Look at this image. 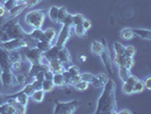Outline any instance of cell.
Wrapping results in <instances>:
<instances>
[{"instance_id":"cell-1","label":"cell","mask_w":151,"mask_h":114,"mask_svg":"<svg viewBox=\"0 0 151 114\" xmlns=\"http://www.w3.org/2000/svg\"><path fill=\"white\" fill-rule=\"evenodd\" d=\"M101 89H102V92L99 96L94 113L116 114L117 103H116V84H115V81L113 79H108L106 84Z\"/></svg>"},{"instance_id":"cell-2","label":"cell","mask_w":151,"mask_h":114,"mask_svg":"<svg viewBox=\"0 0 151 114\" xmlns=\"http://www.w3.org/2000/svg\"><path fill=\"white\" fill-rule=\"evenodd\" d=\"M45 10H42V9H32L31 12H29L25 15L24 21L31 28L39 29V28H42V25L45 23Z\"/></svg>"},{"instance_id":"cell-3","label":"cell","mask_w":151,"mask_h":114,"mask_svg":"<svg viewBox=\"0 0 151 114\" xmlns=\"http://www.w3.org/2000/svg\"><path fill=\"white\" fill-rule=\"evenodd\" d=\"M81 106L78 99H73L69 102H56L53 113L55 114H73Z\"/></svg>"},{"instance_id":"cell-4","label":"cell","mask_w":151,"mask_h":114,"mask_svg":"<svg viewBox=\"0 0 151 114\" xmlns=\"http://www.w3.org/2000/svg\"><path fill=\"white\" fill-rule=\"evenodd\" d=\"M23 50H24V53H22V50H21V53L23 55V58L24 60H26V61L31 63V64H37V63H40V60H41V57H42V55L43 53L42 52H40L37 47H33V48H22Z\"/></svg>"},{"instance_id":"cell-5","label":"cell","mask_w":151,"mask_h":114,"mask_svg":"<svg viewBox=\"0 0 151 114\" xmlns=\"http://www.w3.org/2000/svg\"><path fill=\"white\" fill-rule=\"evenodd\" d=\"M70 32H72V26L69 25H66V24H63L61 26V30L59 31V33L57 34L56 37V40H55V45L57 47H65L67 41L70 38Z\"/></svg>"},{"instance_id":"cell-6","label":"cell","mask_w":151,"mask_h":114,"mask_svg":"<svg viewBox=\"0 0 151 114\" xmlns=\"http://www.w3.org/2000/svg\"><path fill=\"white\" fill-rule=\"evenodd\" d=\"M0 80L2 86L6 88H14L16 86H18L16 76L12 72V70H2L0 72Z\"/></svg>"},{"instance_id":"cell-7","label":"cell","mask_w":151,"mask_h":114,"mask_svg":"<svg viewBox=\"0 0 151 114\" xmlns=\"http://www.w3.org/2000/svg\"><path fill=\"white\" fill-rule=\"evenodd\" d=\"M0 47L9 53V52H13V50H18L21 48H24L25 42H24L23 39H9L8 41L0 42Z\"/></svg>"},{"instance_id":"cell-8","label":"cell","mask_w":151,"mask_h":114,"mask_svg":"<svg viewBox=\"0 0 151 114\" xmlns=\"http://www.w3.org/2000/svg\"><path fill=\"white\" fill-rule=\"evenodd\" d=\"M104 50L102 53L100 54V57H101V61L104 63L105 68L108 71L109 74H113V60L110 57V53H109V48H108V45H107V41L105 42L104 41Z\"/></svg>"},{"instance_id":"cell-9","label":"cell","mask_w":151,"mask_h":114,"mask_svg":"<svg viewBox=\"0 0 151 114\" xmlns=\"http://www.w3.org/2000/svg\"><path fill=\"white\" fill-rule=\"evenodd\" d=\"M57 60H59L60 63L65 66V68H67L69 65H72V56L69 54V50L65 47H61L58 49V54H57Z\"/></svg>"},{"instance_id":"cell-10","label":"cell","mask_w":151,"mask_h":114,"mask_svg":"<svg viewBox=\"0 0 151 114\" xmlns=\"http://www.w3.org/2000/svg\"><path fill=\"white\" fill-rule=\"evenodd\" d=\"M108 79L109 78H108V76H107L106 73H99L97 76H94V78H93V80H92V82L90 84H92L97 89H100V88H102L106 84Z\"/></svg>"},{"instance_id":"cell-11","label":"cell","mask_w":151,"mask_h":114,"mask_svg":"<svg viewBox=\"0 0 151 114\" xmlns=\"http://www.w3.org/2000/svg\"><path fill=\"white\" fill-rule=\"evenodd\" d=\"M2 70H10V62L8 52L0 47V71Z\"/></svg>"},{"instance_id":"cell-12","label":"cell","mask_w":151,"mask_h":114,"mask_svg":"<svg viewBox=\"0 0 151 114\" xmlns=\"http://www.w3.org/2000/svg\"><path fill=\"white\" fill-rule=\"evenodd\" d=\"M49 70L52 71L53 73H63L64 70H65V66L60 63L59 60H51L49 61Z\"/></svg>"},{"instance_id":"cell-13","label":"cell","mask_w":151,"mask_h":114,"mask_svg":"<svg viewBox=\"0 0 151 114\" xmlns=\"http://www.w3.org/2000/svg\"><path fill=\"white\" fill-rule=\"evenodd\" d=\"M134 36H137L144 40H151V31L148 29H132Z\"/></svg>"},{"instance_id":"cell-14","label":"cell","mask_w":151,"mask_h":114,"mask_svg":"<svg viewBox=\"0 0 151 114\" xmlns=\"http://www.w3.org/2000/svg\"><path fill=\"white\" fill-rule=\"evenodd\" d=\"M43 33H45V40H47L48 42L52 44L53 41L56 40L57 32H56V30H55L53 28H48V29H45V30L43 31Z\"/></svg>"},{"instance_id":"cell-15","label":"cell","mask_w":151,"mask_h":114,"mask_svg":"<svg viewBox=\"0 0 151 114\" xmlns=\"http://www.w3.org/2000/svg\"><path fill=\"white\" fill-rule=\"evenodd\" d=\"M104 47H105L104 44H101L100 41L94 40L91 44V52L94 54V55H97V56H100V54L102 53V50H104Z\"/></svg>"},{"instance_id":"cell-16","label":"cell","mask_w":151,"mask_h":114,"mask_svg":"<svg viewBox=\"0 0 151 114\" xmlns=\"http://www.w3.org/2000/svg\"><path fill=\"white\" fill-rule=\"evenodd\" d=\"M45 91H43L40 88V89H35V90L33 91V94L31 95L30 98L33 99L35 103H41L45 99Z\"/></svg>"},{"instance_id":"cell-17","label":"cell","mask_w":151,"mask_h":114,"mask_svg":"<svg viewBox=\"0 0 151 114\" xmlns=\"http://www.w3.org/2000/svg\"><path fill=\"white\" fill-rule=\"evenodd\" d=\"M58 49H59V47H57L56 45H52L49 50H47L45 53H43V55H45L49 61L56 60V58H57V54H58Z\"/></svg>"},{"instance_id":"cell-18","label":"cell","mask_w":151,"mask_h":114,"mask_svg":"<svg viewBox=\"0 0 151 114\" xmlns=\"http://www.w3.org/2000/svg\"><path fill=\"white\" fill-rule=\"evenodd\" d=\"M9 56V62L10 63H15V62H19L23 60V55L21 53V50H13V52H9L8 53Z\"/></svg>"},{"instance_id":"cell-19","label":"cell","mask_w":151,"mask_h":114,"mask_svg":"<svg viewBox=\"0 0 151 114\" xmlns=\"http://www.w3.org/2000/svg\"><path fill=\"white\" fill-rule=\"evenodd\" d=\"M58 9H59L58 6H52L48 10V16H49L50 21L56 23V24H57V21H58Z\"/></svg>"},{"instance_id":"cell-20","label":"cell","mask_w":151,"mask_h":114,"mask_svg":"<svg viewBox=\"0 0 151 114\" xmlns=\"http://www.w3.org/2000/svg\"><path fill=\"white\" fill-rule=\"evenodd\" d=\"M52 82L55 87H65V80H64L63 73H53Z\"/></svg>"},{"instance_id":"cell-21","label":"cell","mask_w":151,"mask_h":114,"mask_svg":"<svg viewBox=\"0 0 151 114\" xmlns=\"http://www.w3.org/2000/svg\"><path fill=\"white\" fill-rule=\"evenodd\" d=\"M30 36L33 39H35L37 41L45 40V33H43V31L41 30V28H39V29H33V30L30 32Z\"/></svg>"},{"instance_id":"cell-22","label":"cell","mask_w":151,"mask_h":114,"mask_svg":"<svg viewBox=\"0 0 151 114\" xmlns=\"http://www.w3.org/2000/svg\"><path fill=\"white\" fill-rule=\"evenodd\" d=\"M119 36H121V38L124 39V40H132V39L134 38V33H133L132 29H129V28L122 29L121 32H119Z\"/></svg>"},{"instance_id":"cell-23","label":"cell","mask_w":151,"mask_h":114,"mask_svg":"<svg viewBox=\"0 0 151 114\" xmlns=\"http://www.w3.org/2000/svg\"><path fill=\"white\" fill-rule=\"evenodd\" d=\"M51 46L52 44H50V42H48L47 40H41V41H38L37 42V48H38L40 52H42V53H45L47 50H49L50 48H51Z\"/></svg>"},{"instance_id":"cell-24","label":"cell","mask_w":151,"mask_h":114,"mask_svg":"<svg viewBox=\"0 0 151 114\" xmlns=\"http://www.w3.org/2000/svg\"><path fill=\"white\" fill-rule=\"evenodd\" d=\"M56 87H55V84H53L52 80H45L43 79L42 80V82H41V89L45 92H48V91H52Z\"/></svg>"},{"instance_id":"cell-25","label":"cell","mask_w":151,"mask_h":114,"mask_svg":"<svg viewBox=\"0 0 151 114\" xmlns=\"http://www.w3.org/2000/svg\"><path fill=\"white\" fill-rule=\"evenodd\" d=\"M67 14H68L67 8L65 7V6H61V7H59V9H58V21H57V24H60V25H63L64 20H65V17H66V15H67Z\"/></svg>"},{"instance_id":"cell-26","label":"cell","mask_w":151,"mask_h":114,"mask_svg":"<svg viewBox=\"0 0 151 114\" xmlns=\"http://www.w3.org/2000/svg\"><path fill=\"white\" fill-rule=\"evenodd\" d=\"M118 74H119V78H121L122 80L125 81L132 73H131V70L129 68H124V66H119L118 68Z\"/></svg>"},{"instance_id":"cell-27","label":"cell","mask_w":151,"mask_h":114,"mask_svg":"<svg viewBox=\"0 0 151 114\" xmlns=\"http://www.w3.org/2000/svg\"><path fill=\"white\" fill-rule=\"evenodd\" d=\"M114 52H115V55H124V52H125V46L116 41L114 42Z\"/></svg>"},{"instance_id":"cell-28","label":"cell","mask_w":151,"mask_h":114,"mask_svg":"<svg viewBox=\"0 0 151 114\" xmlns=\"http://www.w3.org/2000/svg\"><path fill=\"white\" fill-rule=\"evenodd\" d=\"M145 88H144V84L142 80H137L135 84H133V94H137V92H142Z\"/></svg>"},{"instance_id":"cell-29","label":"cell","mask_w":151,"mask_h":114,"mask_svg":"<svg viewBox=\"0 0 151 114\" xmlns=\"http://www.w3.org/2000/svg\"><path fill=\"white\" fill-rule=\"evenodd\" d=\"M89 86H90L89 82H86V81H84V80H81V81H78V82L74 86V89H76V90H78V91H84L89 88Z\"/></svg>"},{"instance_id":"cell-30","label":"cell","mask_w":151,"mask_h":114,"mask_svg":"<svg viewBox=\"0 0 151 114\" xmlns=\"http://www.w3.org/2000/svg\"><path fill=\"white\" fill-rule=\"evenodd\" d=\"M35 90V88H34V86L32 82H29V84H26L25 86H23V89L22 91L24 94H26L29 97H31V95L33 94V91Z\"/></svg>"},{"instance_id":"cell-31","label":"cell","mask_w":151,"mask_h":114,"mask_svg":"<svg viewBox=\"0 0 151 114\" xmlns=\"http://www.w3.org/2000/svg\"><path fill=\"white\" fill-rule=\"evenodd\" d=\"M17 4H18V0H6L2 4V7L6 9V12H9L10 9H13L15 7Z\"/></svg>"},{"instance_id":"cell-32","label":"cell","mask_w":151,"mask_h":114,"mask_svg":"<svg viewBox=\"0 0 151 114\" xmlns=\"http://www.w3.org/2000/svg\"><path fill=\"white\" fill-rule=\"evenodd\" d=\"M135 53H136L135 47H133L132 45L126 46L125 47V52H124V56L125 57H134Z\"/></svg>"},{"instance_id":"cell-33","label":"cell","mask_w":151,"mask_h":114,"mask_svg":"<svg viewBox=\"0 0 151 114\" xmlns=\"http://www.w3.org/2000/svg\"><path fill=\"white\" fill-rule=\"evenodd\" d=\"M66 71H67L68 73L70 74L72 76H77V74H80L81 72H80V68L78 66H76V65H74V64H72V65H69L67 68H65Z\"/></svg>"},{"instance_id":"cell-34","label":"cell","mask_w":151,"mask_h":114,"mask_svg":"<svg viewBox=\"0 0 151 114\" xmlns=\"http://www.w3.org/2000/svg\"><path fill=\"white\" fill-rule=\"evenodd\" d=\"M84 15L82 14H75V15H73V26H75V25H81L84 21Z\"/></svg>"},{"instance_id":"cell-35","label":"cell","mask_w":151,"mask_h":114,"mask_svg":"<svg viewBox=\"0 0 151 114\" xmlns=\"http://www.w3.org/2000/svg\"><path fill=\"white\" fill-rule=\"evenodd\" d=\"M73 28H74V30H75V33L77 37H81V38H84V37H85L86 31L84 30L82 24H81V25H75V26H73Z\"/></svg>"},{"instance_id":"cell-36","label":"cell","mask_w":151,"mask_h":114,"mask_svg":"<svg viewBox=\"0 0 151 114\" xmlns=\"http://www.w3.org/2000/svg\"><path fill=\"white\" fill-rule=\"evenodd\" d=\"M124 60H125V56H124V55H115L113 64H115V65L118 66V68H119V66H123Z\"/></svg>"},{"instance_id":"cell-37","label":"cell","mask_w":151,"mask_h":114,"mask_svg":"<svg viewBox=\"0 0 151 114\" xmlns=\"http://www.w3.org/2000/svg\"><path fill=\"white\" fill-rule=\"evenodd\" d=\"M122 90L125 95H132L133 94V86H131L127 82H124L123 87H122Z\"/></svg>"},{"instance_id":"cell-38","label":"cell","mask_w":151,"mask_h":114,"mask_svg":"<svg viewBox=\"0 0 151 114\" xmlns=\"http://www.w3.org/2000/svg\"><path fill=\"white\" fill-rule=\"evenodd\" d=\"M93 78H94V74H92V73H90V72H84V73H81V79L84 80V81H86V82H89V84L92 82Z\"/></svg>"},{"instance_id":"cell-39","label":"cell","mask_w":151,"mask_h":114,"mask_svg":"<svg viewBox=\"0 0 151 114\" xmlns=\"http://www.w3.org/2000/svg\"><path fill=\"white\" fill-rule=\"evenodd\" d=\"M133 65H134V57H125L123 66L131 70V68H133Z\"/></svg>"},{"instance_id":"cell-40","label":"cell","mask_w":151,"mask_h":114,"mask_svg":"<svg viewBox=\"0 0 151 114\" xmlns=\"http://www.w3.org/2000/svg\"><path fill=\"white\" fill-rule=\"evenodd\" d=\"M42 0H26L25 1V6L26 8H32V7H35L37 5H39Z\"/></svg>"},{"instance_id":"cell-41","label":"cell","mask_w":151,"mask_h":114,"mask_svg":"<svg viewBox=\"0 0 151 114\" xmlns=\"http://www.w3.org/2000/svg\"><path fill=\"white\" fill-rule=\"evenodd\" d=\"M63 24H66V25H69V26L73 28V15L68 13L67 15H66V17H65V20H64Z\"/></svg>"},{"instance_id":"cell-42","label":"cell","mask_w":151,"mask_h":114,"mask_svg":"<svg viewBox=\"0 0 151 114\" xmlns=\"http://www.w3.org/2000/svg\"><path fill=\"white\" fill-rule=\"evenodd\" d=\"M82 26L84 28V30L85 31L90 30L91 28H92V22H91L89 18H84L83 23H82Z\"/></svg>"},{"instance_id":"cell-43","label":"cell","mask_w":151,"mask_h":114,"mask_svg":"<svg viewBox=\"0 0 151 114\" xmlns=\"http://www.w3.org/2000/svg\"><path fill=\"white\" fill-rule=\"evenodd\" d=\"M143 84L144 88L148 89V90H151V76H147L143 80Z\"/></svg>"},{"instance_id":"cell-44","label":"cell","mask_w":151,"mask_h":114,"mask_svg":"<svg viewBox=\"0 0 151 114\" xmlns=\"http://www.w3.org/2000/svg\"><path fill=\"white\" fill-rule=\"evenodd\" d=\"M52 78H53V72H52V71H50V70L45 71V80H52Z\"/></svg>"},{"instance_id":"cell-45","label":"cell","mask_w":151,"mask_h":114,"mask_svg":"<svg viewBox=\"0 0 151 114\" xmlns=\"http://www.w3.org/2000/svg\"><path fill=\"white\" fill-rule=\"evenodd\" d=\"M116 113L118 114H132L133 112L132 111H129L127 108H124V110H121V111H118V112H116Z\"/></svg>"},{"instance_id":"cell-46","label":"cell","mask_w":151,"mask_h":114,"mask_svg":"<svg viewBox=\"0 0 151 114\" xmlns=\"http://www.w3.org/2000/svg\"><path fill=\"white\" fill-rule=\"evenodd\" d=\"M5 14H6V9L2 7V5H1V6H0V17L4 16Z\"/></svg>"},{"instance_id":"cell-47","label":"cell","mask_w":151,"mask_h":114,"mask_svg":"<svg viewBox=\"0 0 151 114\" xmlns=\"http://www.w3.org/2000/svg\"><path fill=\"white\" fill-rule=\"evenodd\" d=\"M5 33H6V32H5V31H4L2 29H1V28H0V39L2 38V36H4Z\"/></svg>"},{"instance_id":"cell-48","label":"cell","mask_w":151,"mask_h":114,"mask_svg":"<svg viewBox=\"0 0 151 114\" xmlns=\"http://www.w3.org/2000/svg\"><path fill=\"white\" fill-rule=\"evenodd\" d=\"M5 97H6V95H4V94H1V92H0V103L2 102V99L5 98Z\"/></svg>"},{"instance_id":"cell-49","label":"cell","mask_w":151,"mask_h":114,"mask_svg":"<svg viewBox=\"0 0 151 114\" xmlns=\"http://www.w3.org/2000/svg\"><path fill=\"white\" fill-rule=\"evenodd\" d=\"M81 60H82V61H85V60H86V57H85V56H81Z\"/></svg>"},{"instance_id":"cell-50","label":"cell","mask_w":151,"mask_h":114,"mask_svg":"<svg viewBox=\"0 0 151 114\" xmlns=\"http://www.w3.org/2000/svg\"><path fill=\"white\" fill-rule=\"evenodd\" d=\"M5 1H6V0H0V5H2V4L5 2Z\"/></svg>"},{"instance_id":"cell-51","label":"cell","mask_w":151,"mask_h":114,"mask_svg":"<svg viewBox=\"0 0 151 114\" xmlns=\"http://www.w3.org/2000/svg\"><path fill=\"white\" fill-rule=\"evenodd\" d=\"M0 6H1V5H0Z\"/></svg>"}]
</instances>
